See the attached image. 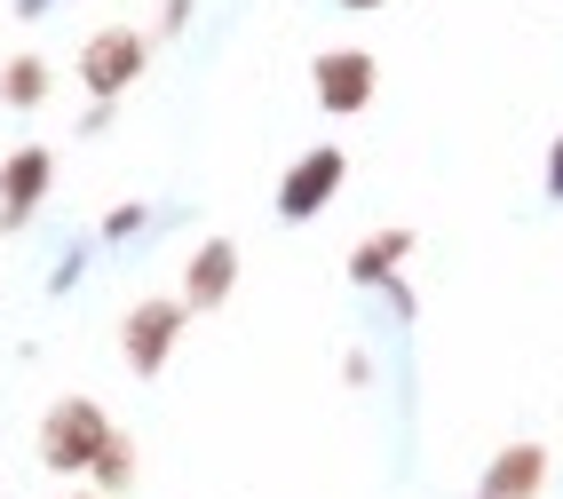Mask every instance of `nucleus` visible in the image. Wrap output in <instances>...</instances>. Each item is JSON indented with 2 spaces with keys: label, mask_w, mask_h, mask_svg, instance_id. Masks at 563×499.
<instances>
[{
  "label": "nucleus",
  "mask_w": 563,
  "mask_h": 499,
  "mask_svg": "<svg viewBox=\"0 0 563 499\" xmlns=\"http://www.w3.org/2000/svg\"><path fill=\"white\" fill-rule=\"evenodd\" d=\"M540 190H548V199H563V135L548 143V175H540Z\"/></svg>",
  "instance_id": "14"
},
{
  "label": "nucleus",
  "mask_w": 563,
  "mask_h": 499,
  "mask_svg": "<svg viewBox=\"0 0 563 499\" xmlns=\"http://www.w3.org/2000/svg\"><path fill=\"white\" fill-rule=\"evenodd\" d=\"M64 499H111V491H64Z\"/></svg>",
  "instance_id": "18"
},
{
  "label": "nucleus",
  "mask_w": 563,
  "mask_h": 499,
  "mask_svg": "<svg viewBox=\"0 0 563 499\" xmlns=\"http://www.w3.org/2000/svg\"><path fill=\"white\" fill-rule=\"evenodd\" d=\"M175 293L191 301V310H222V301L239 293V239H207V246H191Z\"/></svg>",
  "instance_id": "9"
},
{
  "label": "nucleus",
  "mask_w": 563,
  "mask_h": 499,
  "mask_svg": "<svg viewBox=\"0 0 563 499\" xmlns=\"http://www.w3.org/2000/svg\"><path fill=\"white\" fill-rule=\"evenodd\" d=\"M342 182H350V151L342 143H310L302 159H286V175L271 190V214L278 222H318L333 199H342Z\"/></svg>",
  "instance_id": "3"
},
{
  "label": "nucleus",
  "mask_w": 563,
  "mask_h": 499,
  "mask_svg": "<svg viewBox=\"0 0 563 499\" xmlns=\"http://www.w3.org/2000/svg\"><path fill=\"white\" fill-rule=\"evenodd\" d=\"M183 24H191V0H167V16H159V32H167V41H175V32Z\"/></svg>",
  "instance_id": "16"
},
{
  "label": "nucleus",
  "mask_w": 563,
  "mask_h": 499,
  "mask_svg": "<svg viewBox=\"0 0 563 499\" xmlns=\"http://www.w3.org/2000/svg\"><path fill=\"white\" fill-rule=\"evenodd\" d=\"M342 380H350V389H365V380H373V357H357V350H350V357H342Z\"/></svg>",
  "instance_id": "15"
},
{
  "label": "nucleus",
  "mask_w": 563,
  "mask_h": 499,
  "mask_svg": "<svg viewBox=\"0 0 563 499\" xmlns=\"http://www.w3.org/2000/svg\"><path fill=\"white\" fill-rule=\"evenodd\" d=\"M143 222H152V207H135V199H128V207H111V214H103V239L120 246V239H135Z\"/></svg>",
  "instance_id": "12"
},
{
  "label": "nucleus",
  "mask_w": 563,
  "mask_h": 499,
  "mask_svg": "<svg viewBox=\"0 0 563 499\" xmlns=\"http://www.w3.org/2000/svg\"><path fill=\"white\" fill-rule=\"evenodd\" d=\"M333 9H350V16H365V9H389V0H333Z\"/></svg>",
  "instance_id": "17"
},
{
  "label": "nucleus",
  "mask_w": 563,
  "mask_h": 499,
  "mask_svg": "<svg viewBox=\"0 0 563 499\" xmlns=\"http://www.w3.org/2000/svg\"><path fill=\"white\" fill-rule=\"evenodd\" d=\"M183 325H191V301L183 293H152V301H135V310L120 318V357L135 380H159L183 350Z\"/></svg>",
  "instance_id": "2"
},
{
  "label": "nucleus",
  "mask_w": 563,
  "mask_h": 499,
  "mask_svg": "<svg viewBox=\"0 0 563 499\" xmlns=\"http://www.w3.org/2000/svg\"><path fill=\"white\" fill-rule=\"evenodd\" d=\"M382 301H389V318H405V325L421 318V293H412V278H389V286H382Z\"/></svg>",
  "instance_id": "13"
},
{
  "label": "nucleus",
  "mask_w": 563,
  "mask_h": 499,
  "mask_svg": "<svg viewBox=\"0 0 563 499\" xmlns=\"http://www.w3.org/2000/svg\"><path fill=\"white\" fill-rule=\"evenodd\" d=\"M548 468H555V452L540 436H516L476 468V499H548Z\"/></svg>",
  "instance_id": "6"
},
{
  "label": "nucleus",
  "mask_w": 563,
  "mask_h": 499,
  "mask_svg": "<svg viewBox=\"0 0 563 499\" xmlns=\"http://www.w3.org/2000/svg\"><path fill=\"white\" fill-rule=\"evenodd\" d=\"M88 476H96V491H128V484H135V444L111 429V444L96 452V468H88Z\"/></svg>",
  "instance_id": "11"
},
{
  "label": "nucleus",
  "mask_w": 563,
  "mask_h": 499,
  "mask_svg": "<svg viewBox=\"0 0 563 499\" xmlns=\"http://www.w3.org/2000/svg\"><path fill=\"white\" fill-rule=\"evenodd\" d=\"M111 444V412L96 397H56L41 420V468L48 476H88L96 452Z\"/></svg>",
  "instance_id": "1"
},
{
  "label": "nucleus",
  "mask_w": 563,
  "mask_h": 499,
  "mask_svg": "<svg viewBox=\"0 0 563 499\" xmlns=\"http://www.w3.org/2000/svg\"><path fill=\"white\" fill-rule=\"evenodd\" d=\"M48 182H56V151H48V143L9 151V159H0V230H16L32 207H41Z\"/></svg>",
  "instance_id": "7"
},
{
  "label": "nucleus",
  "mask_w": 563,
  "mask_h": 499,
  "mask_svg": "<svg viewBox=\"0 0 563 499\" xmlns=\"http://www.w3.org/2000/svg\"><path fill=\"white\" fill-rule=\"evenodd\" d=\"M41 96H48V64L41 56H16L9 71H0V103L24 111V103H41Z\"/></svg>",
  "instance_id": "10"
},
{
  "label": "nucleus",
  "mask_w": 563,
  "mask_h": 499,
  "mask_svg": "<svg viewBox=\"0 0 563 499\" xmlns=\"http://www.w3.org/2000/svg\"><path fill=\"white\" fill-rule=\"evenodd\" d=\"M143 56H152L143 32H128V24L96 32V41L80 48V88H88V103H120V96L143 80Z\"/></svg>",
  "instance_id": "5"
},
{
  "label": "nucleus",
  "mask_w": 563,
  "mask_h": 499,
  "mask_svg": "<svg viewBox=\"0 0 563 499\" xmlns=\"http://www.w3.org/2000/svg\"><path fill=\"white\" fill-rule=\"evenodd\" d=\"M412 254H421V239H412L405 222H382L373 239H357V246H350V286H357V293H382L389 278H405V270H412Z\"/></svg>",
  "instance_id": "8"
},
{
  "label": "nucleus",
  "mask_w": 563,
  "mask_h": 499,
  "mask_svg": "<svg viewBox=\"0 0 563 499\" xmlns=\"http://www.w3.org/2000/svg\"><path fill=\"white\" fill-rule=\"evenodd\" d=\"M310 96H318V111H333V120H357V111L382 96V64L365 48H318L310 56Z\"/></svg>",
  "instance_id": "4"
}]
</instances>
